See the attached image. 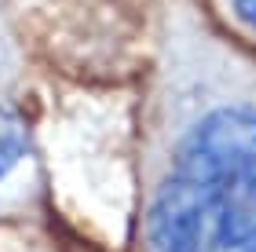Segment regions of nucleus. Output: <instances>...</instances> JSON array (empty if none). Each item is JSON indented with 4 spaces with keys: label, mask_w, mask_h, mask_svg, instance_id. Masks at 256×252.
Here are the masks:
<instances>
[{
    "label": "nucleus",
    "mask_w": 256,
    "mask_h": 252,
    "mask_svg": "<svg viewBox=\"0 0 256 252\" xmlns=\"http://www.w3.org/2000/svg\"><path fill=\"white\" fill-rule=\"evenodd\" d=\"M143 252H256V110L224 102L172 132L150 176Z\"/></svg>",
    "instance_id": "nucleus-1"
},
{
    "label": "nucleus",
    "mask_w": 256,
    "mask_h": 252,
    "mask_svg": "<svg viewBox=\"0 0 256 252\" xmlns=\"http://www.w3.org/2000/svg\"><path fill=\"white\" fill-rule=\"evenodd\" d=\"M30 150H33L30 121L22 117V110L11 99L0 95V187L26 165Z\"/></svg>",
    "instance_id": "nucleus-2"
},
{
    "label": "nucleus",
    "mask_w": 256,
    "mask_h": 252,
    "mask_svg": "<svg viewBox=\"0 0 256 252\" xmlns=\"http://www.w3.org/2000/svg\"><path fill=\"white\" fill-rule=\"evenodd\" d=\"M0 252H55V245L37 227L0 216Z\"/></svg>",
    "instance_id": "nucleus-3"
},
{
    "label": "nucleus",
    "mask_w": 256,
    "mask_h": 252,
    "mask_svg": "<svg viewBox=\"0 0 256 252\" xmlns=\"http://www.w3.org/2000/svg\"><path fill=\"white\" fill-rule=\"evenodd\" d=\"M230 7H234V15L242 26H249L256 33V0H230Z\"/></svg>",
    "instance_id": "nucleus-4"
}]
</instances>
